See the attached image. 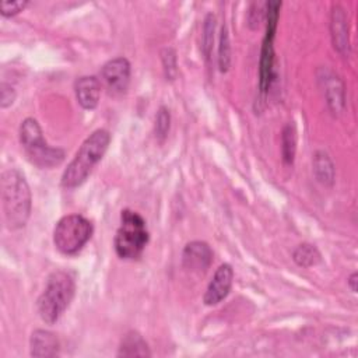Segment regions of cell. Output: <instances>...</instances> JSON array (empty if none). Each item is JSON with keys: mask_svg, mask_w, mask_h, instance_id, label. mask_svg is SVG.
Wrapping results in <instances>:
<instances>
[{"mask_svg": "<svg viewBox=\"0 0 358 358\" xmlns=\"http://www.w3.org/2000/svg\"><path fill=\"white\" fill-rule=\"evenodd\" d=\"M229 64H231V45H229L228 29L224 25L221 28L220 48H218V67H220V71H222V73L228 71Z\"/></svg>", "mask_w": 358, "mask_h": 358, "instance_id": "obj_19", "label": "cell"}, {"mask_svg": "<svg viewBox=\"0 0 358 358\" xmlns=\"http://www.w3.org/2000/svg\"><path fill=\"white\" fill-rule=\"evenodd\" d=\"M330 32L334 49L341 55L350 53L348 21L344 10L340 6H333L330 14Z\"/></svg>", "mask_w": 358, "mask_h": 358, "instance_id": "obj_10", "label": "cell"}, {"mask_svg": "<svg viewBox=\"0 0 358 358\" xmlns=\"http://www.w3.org/2000/svg\"><path fill=\"white\" fill-rule=\"evenodd\" d=\"M171 126V115L165 106H161L155 116V136L159 140H164L169 131Z\"/></svg>", "mask_w": 358, "mask_h": 358, "instance_id": "obj_21", "label": "cell"}, {"mask_svg": "<svg viewBox=\"0 0 358 358\" xmlns=\"http://www.w3.org/2000/svg\"><path fill=\"white\" fill-rule=\"evenodd\" d=\"M27 6H28L27 0H15V1L3 0L0 3V13L3 17H13L21 13Z\"/></svg>", "mask_w": 358, "mask_h": 358, "instance_id": "obj_23", "label": "cell"}, {"mask_svg": "<svg viewBox=\"0 0 358 358\" xmlns=\"http://www.w3.org/2000/svg\"><path fill=\"white\" fill-rule=\"evenodd\" d=\"M274 38L266 36L262 42L260 50V69H259V88L262 94H266L271 85L274 76Z\"/></svg>", "mask_w": 358, "mask_h": 358, "instance_id": "obj_11", "label": "cell"}, {"mask_svg": "<svg viewBox=\"0 0 358 358\" xmlns=\"http://www.w3.org/2000/svg\"><path fill=\"white\" fill-rule=\"evenodd\" d=\"M266 14V3H252L249 13H248V21L252 29L257 28L260 21L264 18Z\"/></svg>", "mask_w": 358, "mask_h": 358, "instance_id": "obj_24", "label": "cell"}, {"mask_svg": "<svg viewBox=\"0 0 358 358\" xmlns=\"http://www.w3.org/2000/svg\"><path fill=\"white\" fill-rule=\"evenodd\" d=\"M109 143L110 134L105 129H98L90 134L64 169L62 175V186L67 189L81 186L87 180L92 168L102 159Z\"/></svg>", "mask_w": 358, "mask_h": 358, "instance_id": "obj_2", "label": "cell"}, {"mask_svg": "<svg viewBox=\"0 0 358 358\" xmlns=\"http://www.w3.org/2000/svg\"><path fill=\"white\" fill-rule=\"evenodd\" d=\"M148 231L144 218L129 208L122 210L120 225L115 235V250L122 259H137L148 243Z\"/></svg>", "mask_w": 358, "mask_h": 358, "instance_id": "obj_4", "label": "cell"}, {"mask_svg": "<svg viewBox=\"0 0 358 358\" xmlns=\"http://www.w3.org/2000/svg\"><path fill=\"white\" fill-rule=\"evenodd\" d=\"M324 85L326 99L333 113H340L344 108V87L343 83L337 76L333 73L324 74L323 78H320Z\"/></svg>", "mask_w": 358, "mask_h": 358, "instance_id": "obj_14", "label": "cell"}, {"mask_svg": "<svg viewBox=\"0 0 358 358\" xmlns=\"http://www.w3.org/2000/svg\"><path fill=\"white\" fill-rule=\"evenodd\" d=\"M294 262L301 267H312L320 262V252L310 243H301L292 253Z\"/></svg>", "mask_w": 358, "mask_h": 358, "instance_id": "obj_18", "label": "cell"}, {"mask_svg": "<svg viewBox=\"0 0 358 358\" xmlns=\"http://www.w3.org/2000/svg\"><path fill=\"white\" fill-rule=\"evenodd\" d=\"M296 150V130L292 123H287L282 129L281 136V154L285 164L291 165L294 162Z\"/></svg>", "mask_w": 358, "mask_h": 358, "instance_id": "obj_17", "label": "cell"}, {"mask_svg": "<svg viewBox=\"0 0 358 358\" xmlns=\"http://www.w3.org/2000/svg\"><path fill=\"white\" fill-rule=\"evenodd\" d=\"M162 56V64H164V71L168 80H173L176 76V55L175 50L171 48H166L161 53Z\"/></svg>", "mask_w": 358, "mask_h": 358, "instance_id": "obj_22", "label": "cell"}, {"mask_svg": "<svg viewBox=\"0 0 358 358\" xmlns=\"http://www.w3.org/2000/svg\"><path fill=\"white\" fill-rule=\"evenodd\" d=\"M213 262L211 248L201 241L189 242L182 253V264L190 271H206Z\"/></svg>", "mask_w": 358, "mask_h": 358, "instance_id": "obj_9", "label": "cell"}, {"mask_svg": "<svg viewBox=\"0 0 358 358\" xmlns=\"http://www.w3.org/2000/svg\"><path fill=\"white\" fill-rule=\"evenodd\" d=\"M92 235V224L80 214L60 218L53 231V242L63 255H74L83 249Z\"/></svg>", "mask_w": 358, "mask_h": 358, "instance_id": "obj_6", "label": "cell"}, {"mask_svg": "<svg viewBox=\"0 0 358 358\" xmlns=\"http://www.w3.org/2000/svg\"><path fill=\"white\" fill-rule=\"evenodd\" d=\"M20 141L28 159L39 168L57 166L64 159V151L48 145L42 136V129L34 117H27L20 127Z\"/></svg>", "mask_w": 358, "mask_h": 358, "instance_id": "obj_5", "label": "cell"}, {"mask_svg": "<svg viewBox=\"0 0 358 358\" xmlns=\"http://www.w3.org/2000/svg\"><path fill=\"white\" fill-rule=\"evenodd\" d=\"M31 355L35 358H50L59 352V341L56 336L48 330H35L29 340Z\"/></svg>", "mask_w": 358, "mask_h": 358, "instance_id": "obj_13", "label": "cell"}, {"mask_svg": "<svg viewBox=\"0 0 358 358\" xmlns=\"http://www.w3.org/2000/svg\"><path fill=\"white\" fill-rule=\"evenodd\" d=\"M214 28H215V17L213 14H207L203 25V52L207 59H210L214 42Z\"/></svg>", "mask_w": 358, "mask_h": 358, "instance_id": "obj_20", "label": "cell"}, {"mask_svg": "<svg viewBox=\"0 0 358 358\" xmlns=\"http://www.w3.org/2000/svg\"><path fill=\"white\" fill-rule=\"evenodd\" d=\"M358 278V274L357 273H352L351 275H350V278H348V285H350V288H351V291L352 292H357V280Z\"/></svg>", "mask_w": 358, "mask_h": 358, "instance_id": "obj_26", "label": "cell"}, {"mask_svg": "<svg viewBox=\"0 0 358 358\" xmlns=\"http://www.w3.org/2000/svg\"><path fill=\"white\" fill-rule=\"evenodd\" d=\"M15 99V91L10 84L1 83L0 85V106L7 108L10 106Z\"/></svg>", "mask_w": 358, "mask_h": 358, "instance_id": "obj_25", "label": "cell"}, {"mask_svg": "<svg viewBox=\"0 0 358 358\" xmlns=\"http://www.w3.org/2000/svg\"><path fill=\"white\" fill-rule=\"evenodd\" d=\"M0 187L6 225L10 229L22 228L31 213V192L24 175L17 169L4 171Z\"/></svg>", "mask_w": 358, "mask_h": 358, "instance_id": "obj_1", "label": "cell"}, {"mask_svg": "<svg viewBox=\"0 0 358 358\" xmlns=\"http://www.w3.org/2000/svg\"><path fill=\"white\" fill-rule=\"evenodd\" d=\"M101 78L112 92H124L130 81V63L124 57L106 62L101 69Z\"/></svg>", "mask_w": 358, "mask_h": 358, "instance_id": "obj_7", "label": "cell"}, {"mask_svg": "<svg viewBox=\"0 0 358 358\" xmlns=\"http://www.w3.org/2000/svg\"><path fill=\"white\" fill-rule=\"evenodd\" d=\"M145 340L137 331H129L120 343L117 357H150Z\"/></svg>", "mask_w": 358, "mask_h": 358, "instance_id": "obj_15", "label": "cell"}, {"mask_svg": "<svg viewBox=\"0 0 358 358\" xmlns=\"http://www.w3.org/2000/svg\"><path fill=\"white\" fill-rule=\"evenodd\" d=\"M232 278H234L232 267L227 263L221 264L215 270L214 277L206 289V294L203 298L204 303L208 306L220 303L228 295L232 285Z\"/></svg>", "mask_w": 358, "mask_h": 358, "instance_id": "obj_8", "label": "cell"}, {"mask_svg": "<svg viewBox=\"0 0 358 358\" xmlns=\"http://www.w3.org/2000/svg\"><path fill=\"white\" fill-rule=\"evenodd\" d=\"M313 171L317 180L323 185H333L334 182V165L324 151H316L313 157Z\"/></svg>", "mask_w": 358, "mask_h": 358, "instance_id": "obj_16", "label": "cell"}, {"mask_svg": "<svg viewBox=\"0 0 358 358\" xmlns=\"http://www.w3.org/2000/svg\"><path fill=\"white\" fill-rule=\"evenodd\" d=\"M76 291L73 277L66 271H55L48 277L43 292L39 295L36 306L41 319L53 324L69 308Z\"/></svg>", "mask_w": 358, "mask_h": 358, "instance_id": "obj_3", "label": "cell"}, {"mask_svg": "<svg viewBox=\"0 0 358 358\" xmlns=\"http://www.w3.org/2000/svg\"><path fill=\"white\" fill-rule=\"evenodd\" d=\"M76 96L78 103L84 109H94L98 105L99 95H101V81L94 76H84L80 77L76 84Z\"/></svg>", "mask_w": 358, "mask_h": 358, "instance_id": "obj_12", "label": "cell"}]
</instances>
